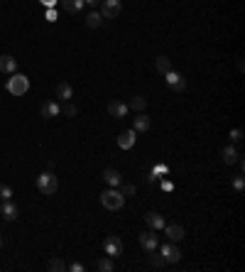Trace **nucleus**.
Wrapping results in <instances>:
<instances>
[{
  "label": "nucleus",
  "instance_id": "1",
  "mask_svg": "<svg viewBox=\"0 0 245 272\" xmlns=\"http://www.w3.org/2000/svg\"><path fill=\"white\" fill-rule=\"evenodd\" d=\"M37 189H40V194H45V196H54V191L59 189V179H57V174L49 169V172H42L40 177H37Z\"/></svg>",
  "mask_w": 245,
  "mask_h": 272
},
{
  "label": "nucleus",
  "instance_id": "2",
  "mask_svg": "<svg viewBox=\"0 0 245 272\" xmlns=\"http://www.w3.org/2000/svg\"><path fill=\"white\" fill-rule=\"evenodd\" d=\"M8 91L13 93V96H25L27 91H30V79L25 76V74H10V79H8Z\"/></svg>",
  "mask_w": 245,
  "mask_h": 272
},
{
  "label": "nucleus",
  "instance_id": "3",
  "mask_svg": "<svg viewBox=\"0 0 245 272\" xmlns=\"http://www.w3.org/2000/svg\"><path fill=\"white\" fill-rule=\"evenodd\" d=\"M101 204L108 208V211H118V208H123V204H125V196L115 189V186H111L108 191H103L101 194Z\"/></svg>",
  "mask_w": 245,
  "mask_h": 272
},
{
  "label": "nucleus",
  "instance_id": "4",
  "mask_svg": "<svg viewBox=\"0 0 245 272\" xmlns=\"http://www.w3.org/2000/svg\"><path fill=\"white\" fill-rule=\"evenodd\" d=\"M123 10V0H101V18L103 20H115Z\"/></svg>",
  "mask_w": 245,
  "mask_h": 272
},
{
  "label": "nucleus",
  "instance_id": "5",
  "mask_svg": "<svg viewBox=\"0 0 245 272\" xmlns=\"http://www.w3.org/2000/svg\"><path fill=\"white\" fill-rule=\"evenodd\" d=\"M164 81H167V86H169L174 93H184V91H186V79H184L179 71H174V69H169V71L164 74Z\"/></svg>",
  "mask_w": 245,
  "mask_h": 272
},
{
  "label": "nucleus",
  "instance_id": "6",
  "mask_svg": "<svg viewBox=\"0 0 245 272\" xmlns=\"http://www.w3.org/2000/svg\"><path fill=\"white\" fill-rule=\"evenodd\" d=\"M103 250H106V255L108 257H120L123 255V240L118 238V235H108L106 240H103Z\"/></svg>",
  "mask_w": 245,
  "mask_h": 272
},
{
  "label": "nucleus",
  "instance_id": "7",
  "mask_svg": "<svg viewBox=\"0 0 245 272\" xmlns=\"http://www.w3.org/2000/svg\"><path fill=\"white\" fill-rule=\"evenodd\" d=\"M159 255L164 257V262H179L181 260V250L169 240V243H164L162 248H159Z\"/></svg>",
  "mask_w": 245,
  "mask_h": 272
},
{
  "label": "nucleus",
  "instance_id": "8",
  "mask_svg": "<svg viewBox=\"0 0 245 272\" xmlns=\"http://www.w3.org/2000/svg\"><path fill=\"white\" fill-rule=\"evenodd\" d=\"M128 113H130L128 103H123V101H111V103H108V115H111V118L123 120V118H128Z\"/></svg>",
  "mask_w": 245,
  "mask_h": 272
},
{
  "label": "nucleus",
  "instance_id": "9",
  "mask_svg": "<svg viewBox=\"0 0 245 272\" xmlns=\"http://www.w3.org/2000/svg\"><path fill=\"white\" fill-rule=\"evenodd\" d=\"M140 245H142V250H147V252L157 250V248H159V240H157L155 230H145V233H140Z\"/></svg>",
  "mask_w": 245,
  "mask_h": 272
},
{
  "label": "nucleus",
  "instance_id": "10",
  "mask_svg": "<svg viewBox=\"0 0 245 272\" xmlns=\"http://www.w3.org/2000/svg\"><path fill=\"white\" fill-rule=\"evenodd\" d=\"M54 98H59V101H71V98H74V86H71L69 81H59L57 89H54Z\"/></svg>",
  "mask_w": 245,
  "mask_h": 272
},
{
  "label": "nucleus",
  "instance_id": "11",
  "mask_svg": "<svg viewBox=\"0 0 245 272\" xmlns=\"http://www.w3.org/2000/svg\"><path fill=\"white\" fill-rule=\"evenodd\" d=\"M0 216H3L5 221H15V218L20 216L15 201H3V204H0Z\"/></svg>",
  "mask_w": 245,
  "mask_h": 272
},
{
  "label": "nucleus",
  "instance_id": "12",
  "mask_svg": "<svg viewBox=\"0 0 245 272\" xmlns=\"http://www.w3.org/2000/svg\"><path fill=\"white\" fill-rule=\"evenodd\" d=\"M42 118H47V120H52V118H57L59 113H62V106L57 103V101H47V103H42Z\"/></svg>",
  "mask_w": 245,
  "mask_h": 272
},
{
  "label": "nucleus",
  "instance_id": "13",
  "mask_svg": "<svg viewBox=\"0 0 245 272\" xmlns=\"http://www.w3.org/2000/svg\"><path fill=\"white\" fill-rule=\"evenodd\" d=\"M162 230L167 233V238H169L172 243H179V240L184 238V228H181L179 223H169V226L164 223V228H162Z\"/></svg>",
  "mask_w": 245,
  "mask_h": 272
},
{
  "label": "nucleus",
  "instance_id": "14",
  "mask_svg": "<svg viewBox=\"0 0 245 272\" xmlns=\"http://www.w3.org/2000/svg\"><path fill=\"white\" fill-rule=\"evenodd\" d=\"M0 71L3 74H15L18 71V59L10 57V54H3L0 57Z\"/></svg>",
  "mask_w": 245,
  "mask_h": 272
},
{
  "label": "nucleus",
  "instance_id": "15",
  "mask_svg": "<svg viewBox=\"0 0 245 272\" xmlns=\"http://www.w3.org/2000/svg\"><path fill=\"white\" fill-rule=\"evenodd\" d=\"M150 128H152V118L145 115V113H140V115L133 120V130H135V133H147Z\"/></svg>",
  "mask_w": 245,
  "mask_h": 272
},
{
  "label": "nucleus",
  "instance_id": "16",
  "mask_svg": "<svg viewBox=\"0 0 245 272\" xmlns=\"http://www.w3.org/2000/svg\"><path fill=\"white\" fill-rule=\"evenodd\" d=\"M135 140H137V133H135V130H125V133H120V137H118V147H120V150H130V147L135 145Z\"/></svg>",
  "mask_w": 245,
  "mask_h": 272
},
{
  "label": "nucleus",
  "instance_id": "17",
  "mask_svg": "<svg viewBox=\"0 0 245 272\" xmlns=\"http://www.w3.org/2000/svg\"><path fill=\"white\" fill-rule=\"evenodd\" d=\"M145 223H147L152 230H162V228H164V218H162L159 213H155V211H150V213L145 216Z\"/></svg>",
  "mask_w": 245,
  "mask_h": 272
},
{
  "label": "nucleus",
  "instance_id": "18",
  "mask_svg": "<svg viewBox=\"0 0 245 272\" xmlns=\"http://www.w3.org/2000/svg\"><path fill=\"white\" fill-rule=\"evenodd\" d=\"M238 155H240V152H238V150H235L233 145H225V147L221 150V159H223L225 164H235V159H238Z\"/></svg>",
  "mask_w": 245,
  "mask_h": 272
},
{
  "label": "nucleus",
  "instance_id": "19",
  "mask_svg": "<svg viewBox=\"0 0 245 272\" xmlns=\"http://www.w3.org/2000/svg\"><path fill=\"white\" fill-rule=\"evenodd\" d=\"M103 179H106L108 186H120V184H123V177H120L118 169H106V172H103Z\"/></svg>",
  "mask_w": 245,
  "mask_h": 272
},
{
  "label": "nucleus",
  "instance_id": "20",
  "mask_svg": "<svg viewBox=\"0 0 245 272\" xmlns=\"http://www.w3.org/2000/svg\"><path fill=\"white\" fill-rule=\"evenodd\" d=\"M59 3H62V8L67 13H81V8L86 5L84 0H59Z\"/></svg>",
  "mask_w": 245,
  "mask_h": 272
},
{
  "label": "nucleus",
  "instance_id": "21",
  "mask_svg": "<svg viewBox=\"0 0 245 272\" xmlns=\"http://www.w3.org/2000/svg\"><path fill=\"white\" fill-rule=\"evenodd\" d=\"M86 25H89V27H101V25H103L101 13H98V10H91V13L86 15Z\"/></svg>",
  "mask_w": 245,
  "mask_h": 272
},
{
  "label": "nucleus",
  "instance_id": "22",
  "mask_svg": "<svg viewBox=\"0 0 245 272\" xmlns=\"http://www.w3.org/2000/svg\"><path fill=\"white\" fill-rule=\"evenodd\" d=\"M169 69H172V59L164 57V54H159V57H157V71H159V74H167Z\"/></svg>",
  "mask_w": 245,
  "mask_h": 272
},
{
  "label": "nucleus",
  "instance_id": "23",
  "mask_svg": "<svg viewBox=\"0 0 245 272\" xmlns=\"http://www.w3.org/2000/svg\"><path fill=\"white\" fill-rule=\"evenodd\" d=\"M147 265H150L152 270H162V267H164V257H162V255H155V250H152V252H150Z\"/></svg>",
  "mask_w": 245,
  "mask_h": 272
},
{
  "label": "nucleus",
  "instance_id": "24",
  "mask_svg": "<svg viewBox=\"0 0 245 272\" xmlns=\"http://www.w3.org/2000/svg\"><path fill=\"white\" fill-rule=\"evenodd\" d=\"M128 108H133V111H137V113H142L145 108H147V101L142 98V96H135L133 101H130V106Z\"/></svg>",
  "mask_w": 245,
  "mask_h": 272
},
{
  "label": "nucleus",
  "instance_id": "25",
  "mask_svg": "<svg viewBox=\"0 0 245 272\" xmlns=\"http://www.w3.org/2000/svg\"><path fill=\"white\" fill-rule=\"evenodd\" d=\"M13 189L8 186V184H0V204H3V201H13Z\"/></svg>",
  "mask_w": 245,
  "mask_h": 272
},
{
  "label": "nucleus",
  "instance_id": "26",
  "mask_svg": "<svg viewBox=\"0 0 245 272\" xmlns=\"http://www.w3.org/2000/svg\"><path fill=\"white\" fill-rule=\"evenodd\" d=\"M62 113H64L67 118H74V115H76L79 111H76V106H74L71 101H64V108H62Z\"/></svg>",
  "mask_w": 245,
  "mask_h": 272
},
{
  "label": "nucleus",
  "instance_id": "27",
  "mask_svg": "<svg viewBox=\"0 0 245 272\" xmlns=\"http://www.w3.org/2000/svg\"><path fill=\"white\" fill-rule=\"evenodd\" d=\"M101 272H111L113 270V257H103V260H98V265H96Z\"/></svg>",
  "mask_w": 245,
  "mask_h": 272
},
{
  "label": "nucleus",
  "instance_id": "28",
  "mask_svg": "<svg viewBox=\"0 0 245 272\" xmlns=\"http://www.w3.org/2000/svg\"><path fill=\"white\" fill-rule=\"evenodd\" d=\"M228 137H230V145H235V142H243V130H240V128H233V130L228 133Z\"/></svg>",
  "mask_w": 245,
  "mask_h": 272
},
{
  "label": "nucleus",
  "instance_id": "29",
  "mask_svg": "<svg viewBox=\"0 0 245 272\" xmlns=\"http://www.w3.org/2000/svg\"><path fill=\"white\" fill-rule=\"evenodd\" d=\"M243 189H245V179H243V174H240V177L233 179V191H235V194H243Z\"/></svg>",
  "mask_w": 245,
  "mask_h": 272
},
{
  "label": "nucleus",
  "instance_id": "30",
  "mask_svg": "<svg viewBox=\"0 0 245 272\" xmlns=\"http://www.w3.org/2000/svg\"><path fill=\"white\" fill-rule=\"evenodd\" d=\"M49 270H54V272H62V270H67V265H64L59 257H52V260H49Z\"/></svg>",
  "mask_w": 245,
  "mask_h": 272
},
{
  "label": "nucleus",
  "instance_id": "31",
  "mask_svg": "<svg viewBox=\"0 0 245 272\" xmlns=\"http://www.w3.org/2000/svg\"><path fill=\"white\" fill-rule=\"evenodd\" d=\"M120 194L123 196H135V184H120Z\"/></svg>",
  "mask_w": 245,
  "mask_h": 272
},
{
  "label": "nucleus",
  "instance_id": "32",
  "mask_svg": "<svg viewBox=\"0 0 245 272\" xmlns=\"http://www.w3.org/2000/svg\"><path fill=\"white\" fill-rule=\"evenodd\" d=\"M57 20H59V18H57V10L49 8V10H47V23H57Z\"/></svg>",
  "mask_w": 245,
  "mask_h": 272
},
{
  "label": "nucleus",
  "instance_id": "33",
  "mask_svg": "<svg viewBox=\"0 0 245 272\" xmlns=\"http://www.w3.org/2000/svg\"><path fill=\"white\" fill-rule=\"evenodd\" d=\"M69 270H71V272H84L86 267H84L81 262H71V265H69Z\"/></svg>",
  "mask_w": 245,
  "mask_h": 272
},
{
  "label": "nucleus",
  "instance_id": "34",
  "mask_svg": "<svg viewBox=\"0 0 245 272\" xmlns=\"http://www.w3.org/2000/svg\"><path fill=\"white\" fill-rule=\"evenodd\" d=\"M40 3H42L45 8H54V5L59 3V0H40Z\"/></svg>",
  "mask_w": 245,
  "mask_h": 272
},
{
  "label": "nucleus",
  "instance_id": "35",
  "mask_svg": "<svg viewBox=\"0 0 245 272\" xmlns=\"http://www.w3.org/2000/svg\"><path fill=\"white\" fill-rule=\"evenodd\" d=\"M86 5H91V8H96V5H101V0H84Z\"/></svg>",
  "mask_w": 245,
  "mask_h": 272
},
{
  "label": "nucleus",
  "instance_id": "36",
  "mask_svg": "<svg viewBox=\"0 0 245 272\" xmlns=\"http://www.w3.org/2000/svg\"><path fill=\"white\" fill-rule=\"evenodd\" d=\"M0 248H3V238H0Z\"/></svg>",
  "mask_w": 245,
  "mask_h": 272
}]
</instances>
